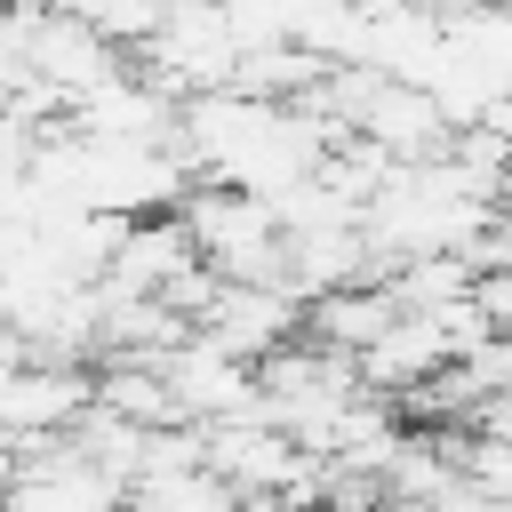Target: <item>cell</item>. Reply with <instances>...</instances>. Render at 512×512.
Here are the masks:
<instances>
[{
  "instance_id": "5",
  "label": "cell",
  "mask_w": 512,
  "mask_h": 512,
  "mask_svg": "<svg viewBox=\"0 0 512 512\" xmlns=\"http://www.w3.org/2000/svg\"><path fill=\"white\" fill-rule=\"evenodd\" d=\"M160 376H168V392H176V408H184V424L192 432H208V424H232V416H256L264 400H256V368L248 360H232V352H216L200 328H192V344H176L168 360H160Z\"/></svg>"
},
{
  "instance_id": "6",
  "label": "cell",
  "mask_w": 512,
  "mask_h": 512,
  "mask_svg": "<svg viewBox=\"0 0 512 512\" xmlns=\"http://www.w3.org/2000/svg\"><path fill=\"white\" fill-rule=\"evenodd\" d=\"M400 328V296L384 288V280H360V288H336V296H320L312 312H304V336L312 344H328V352H344L352 368L384 344Z\"/></svg>"
},
{
  "instance_id": "7",
  "label": "cell",
  "mask_w": 512,
  "mask_h": 512,
  "mask_svg": "<svg viewBox=\"0 0 512 512\" xmlns=\"http://www.w3.org/2000/svg\"><path fill=\"white\" fill-rule=\"evenodd\" d=\"M48 8H56V16H72V24H88L96 40H112V48L128 56V48H144V40L168 24V8H176V0H48Z\"/></svg>"
},
{
  "instance_id": "3",
  "label": "cell",
  "mask_w": 512,
  "mask_h": 512,
  "mask_svg": "<svg viewBox=\"0 0 512 512\" xmlns=\"http://www.w3.org/2000/svg\"><path fill=\"white\" fill-rule=\"evenodd\" d=\"M200 336H208L216 352H232V360L264 368L272 352H288V344L304 336V304H296L280 280H264V288L216 280V296H208V312H200Z\"/></svg>"
},
{
  "instance_id": "2",
  "label": "cell",
  "mask_w": 512,
  "mask_h": 512,
  "mask_svg": "<svg viewBox=\"0 0 512 512\" xmlns=\"http://www.w3.org/2000/svg\"><path fill=\"white\" fill-rule=\"evenodd\" d=\"M0 512H128V488L72 440H32V448H16V480H8Z\"/></svg>"
},
{
  "instance_id": "4",
  "label": "cell",
  "mask_w": 512,
  "mask_h": 512,
  "mask_svg": "<svg viewBox=\"0 0 512 512\" xmlns=\"http://www.w3.org/2000/svg\"><path fill=\"white\" fill-rule=\"evenodd\" d=\"M96 408V376L64 368V360H24L0 384V440L32 448V440H72L80 416Z\"/></svg>"
},
{
  "instance_id": "1",
  "label": "cell",
  "mask_w": 512,
  "mask_h": 512,
  "mask_svg": "<svg viewBox=\"0 0 512 512\" xmlns=\"http://www.w3.org/2000/svg\"><path fill=\"white\" fill-rule=\"evenodd\" d=\"M184 232H192V256L216 272V280H240V288H264L280 280V208L256 200V192H232V184H192V200L176 208Z\"/></svg>"
},
{
  "instance_id": "8",
  "label": "cell",
  "mask_w": 512,
  "mask_h": 512,
  "mask_svg": "<svg viewBox=\"0 0 512 512\" xmlns=\"http://www.w3.org/2000/svg\"><path fill=\"white\" fill-rule=\"evenodd\" d=\"M440 512H512V496H472V488H456Z\"/></svg>"
},
{
  "instance_id": "9",
  "label": "cell",
  "mask_w": 512,
  "mask_h": 512,
  "mask_svg": "<svg viewBox=\"0 0 512 512\" xmlns=\"http://www.w3.org/2000/svg\"><path fill=\"white\" fill-rule=\"evenodd\" d=\"M0 8H24V0H0Z\"/></svg>"
}]
</instances>
